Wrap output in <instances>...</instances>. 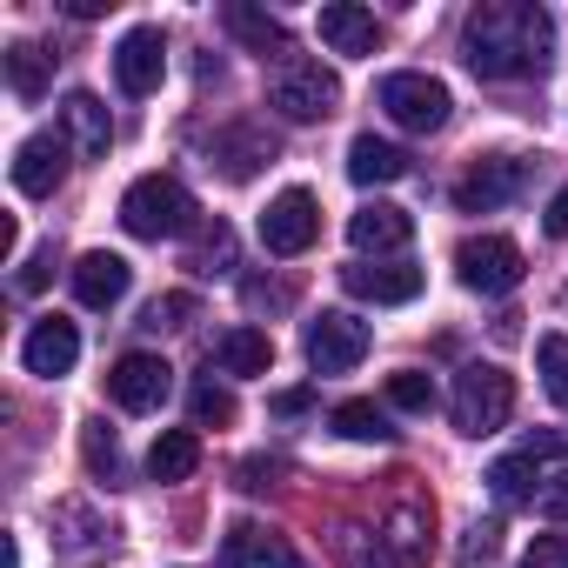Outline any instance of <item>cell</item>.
I'll list each match as a JSON object with an SVG mask.
<instances>
[{
  "mask_svg": "<svg viewBox=\"0 0 568 568\" xmlns=\"http://www.w3.org/2000/svg\"><path fill=\"white\" fill-rule=\"evenodd\" d=\"M548 48H555V21L535 0H481L462 21V61L481 81H528L548 68Z\"/></svg>",
  "mask_w": 568,
  "mask_h": 568,
  "instance_id": "6da1fadb",
  "label": "cell"
},
{
  "mask_svg": "<svg viewBox=\"0 0 568 568\" xmlns=\"http://www.w3.org/2000/svg\"><path fill=\"white\" fill-rule=\"evenodd\" d=\"M194 194L174 181V174H141L128 194H121V227L134 241H181L194 227Z\"/></svg>",
  "mask_w": 568,
  "mask_h": 568,
  "instance_id": "7a4b0ae2",
  "label": "cell"
},
{
  "mask_svg": "<svg viewBox=\"0 0 568 568\" xmlns=\"http://www.w3.org/2000/svg\"><path fill=\"white\" fill-rule=\"evenodd\" d=\"M448 415H455V428L475 435V442L495 435V428H508V415H515V375L495 368V362H468V368L455 375Z\"/></svg>",
  "mask_w": 568,
  "mask_h": 568,
  "instance_id": "3957f363",
  "label": "cell"
},
{
  "mask_svg": "<svg viewBox=\"0 0 568 568\" xmlns=\"http://www.w3.org/2000/svg\"><path fill=\"white\" fill-rule=\"evenodd\" d=\"M267 101H274L281 121H328L342 108V81L322 61H295L288 54V61L274 68V81H267Z\"/></svg>",
  "mask_w": 568,
  "mask_h": 568,
  "instance_id": "277c9868",
  "label": "cell"
},
{
  "mask_svg": "<svg viewBox=\"0 0 568 568\" xmlns=\"http://www.w3.org/2000/svg\"><path fill=\"white\" fill-rule=\"evenodd\" d=\"M375 108L395 121V128H408V134H435V128H448V88L435 81V74H415V68H402V74H382V88H375Z\"/></svg>",
  "mask_w": 568,
  "mask_h": 568,
  "instance_id": "5b68a950",
  "label": "cell"
},
{
  "mask_svg": "<svg viewBox=\"0 0 568 568\" xmlns=\"http://www.w3.org/2000/svg\"><path fill=\"white\" fill-rule=\"evenodd\" d=\"M368 322L362 315H348V308H322L308 328H302V355H308V368L315 375H348V368H362V355H368Z\"/></svg>",
  "mask_w": 568,
  "mask_h": 568,
  "instance_id": "8992f818",
  "label": "cell"
},
{
  "mask_svg": "<svg viewBox=\"0 0 568 568\" xmlns=\"http://www.w3.org/2000/svg\"><path fill=\"white\" fill-rule=\"evenodd\" d=\"M521 247L508 241V234H468L462 247H455V274H462V288H475V295H508V288H521Z\"/></svg>",
  "mask_w": 568,
  "mask_h": 568,
  "instance_id": "52a82bcc",
  "label": "cell"
},
{
  "mask_svg": "<svg viewBox=\"0 0 568 568\" xmlns=\"http://www.w3.org/2000/svg\"><path fill=\"white\" fill-rule=\"evenodd\" d=\"M521 187H528V161H521V154H481V161L455 181V207H462V214H495V207H508Z\"/></svg>",
  "mask_w": 568,
  "mask_h": 568,
  "instance_id": "ba28073f",
  "label": "cell"
},
{
  "mask_svg": "<svg viewBox=\"0 0 568 568\" xmlns=\"http://www.w3.org/2000/svg\"><path fill=\"white\" fill-rule=\"evenodd\" d=\"M315 234H322V207H315L308 187H288V194L267 201V214H261V247H267V254H281V261H288V254H308Z\"/></svg>",
  "mask_w": 568,
  "mask_h": 568,
  "instance_id": "9c48e42d",
  "label": "cell"
},
{
  "mask_svg": "<svg viewBox=\"0 0 568 568\" xmlns=\"http://www.w3.org/2000/svg\"><path fill=\"white\" fill-rule=\"evenodd\" d=\"M108 395H114V408H128V415H154V408L174 395V368H168L161 355L134 348V355H121V362L108 368Z\"/></svg>",
  "mask_w": 568,
  "mask_h": 568,
  "instance_id": "30bf717a",
  "label": "cell"
},
{
  "mask_svg": "<svg viewBox=\"0 0 568 568\" xmlns=\"http://www.w3.org/2000/svg\"><path fill=\"white\" fill-rule=\"evenodd\" d=\"M342 288L355 302H375V308H402L422 295V267L415 261H348L342 267Z\"/></svg>",
  "mask_w": 568,
  "mask_h": 568,
  "instance_id": "8fae6325",
  "label": "cell"
},
{
  "mask_svg": "<svg viewBox=\"0 0 568 568\" xmlns=\"http://www.w3.org/2000/svg\"><path fill=\"white\" fill-rule=\"evenodd\" d=\"M408 241H415V214L395 207V201H368V207L348 214V247H355L362 261H368V254H375V261H382V254H402Z\"/></svg>",
  "mask_w": 568,
  "mask_h": 568,
  "instance_id": "7c38bea8",
  "label": "cell"
},
{
  "mask_svg": "<svg viewBox=\"0 0 568 568\" xmlns=\"http://www.w3.org/2000/svg\"><path fill=\"white\" fill-rule=\"evenodd\" d=\"M161 74H168V41H161V28H128L121 34V48H114V81H121V94H154L161 88Z\"/></svg>",
  "mask_w": 568,
  "mask_h": 568,
  "instance_id": "4fadbf2b",
  "label": "cell"
},
{
  "mask_svg": "<svg viewBox=\"0 0 568 568\" xmlns=\"http://www.w3.org/2000/svg\"><path fill=\"white\" fill-rule=\"evenodd\" d=\"M261 161H274V134H267V128H254V121H227V128H214V141H207V168H221L227 181H254Z\"/></svg>",
  "mask_w": 568,
  "mask_h": 568,
  "instance_id": "5bb4252c",
  "label": "cell"
},
{
  "mask_svg": "<svg viewBox=\"0 0 568 568\" xmlns=\"http://www.w3.org/2000/svg\"><path fill=\"white\" fill-rule=\"evenodd\" d=\"M74 362H81V328H74V322L48 315V322L28 328V342H21V368H28V375L54 382V375H74Z\"/></svg>",
  "mask_w": 568,
  "mask_h": 568,
  "instance_id": "9a60e30c",
  "label": "cell"
},
{
  "mask_svg": "<svg viewBox=\"0 0 568 568\" xmlns=\"http://www.w3.org/2000/svg\"><path fill=\"white\" fill-rule=\"evenodd\" d=\"M61 181H68V141H61V134H28V141L14 148V187H21L28 201H48Z\"/></svg>",
  "mask_w": 568,
  "mask_h": 568,
  "instance_id": "2e32d148",
  "label": "cell"
},
{
  "mask_svg": "<svg viewBox=\"0 0 568 568\" xmlns=\"http://www.w3.org/2000/svg\"><path fill=\"white\" fill-rule=\"evenodd\" d=\"M315 34H322L328 54H348V61H362V54L382 48V21L368 8H355V0H328L322 21H315Z\"/></svg>",
  "mask_w": 568,
  "mask_h": 568,
  "instance_id": "e0dca14e",
  "label": "cell"
},
{
  "mask_svg": "<svg viewBox=\"0 0 568 568\" xmlns=\"http://www.w3.org/2000/svg\"><path fill=\"white\" fill-rule=\"evenodd\" d=\"M128 288H134V267H128L121 254L94 247V254L74 261V302H81V308H114Z\"/></svg>",
  "mask_w": 568,
  "mask_h": 568,
  "instance_id": "ac0fdd59",
  "label": "cell"
},
{
  "mask_svg": "<svg viewBox=\"0 0 568 568\" xmlns=\"http://www.w3.org/2000/svg\"><path fill=\"white\" fill-rule=\"evenodd\" d=\"M221 568H302L295 548L281 541L274 528H254V521H234L221 535Z\"/></svg>",
  "mask_w": 568,
  "mask_h": 568,
  "instance_id": "d6986e66",
  "label": "cell"
},
{
  "mask_svg": "<svg viewBox=\"0 0 568 568\" xmlns=\"http://www.w3.org/2000/svg\"><path fill=\"white\" fill-rule=\"evenodd\" d=\"M221 28L247 48V54H261V61H288V28H281L274 14H261V8H247V0H227V8H221Z\"/></svg>",
  "mask_w": 568,
  "mask_h": 568,
  "instance_id": "ffe728a7",
  "label": "cell"
},
{
  "mask_svg": "<svg viewBox=\"0 0 568 568\" xmlns=\"http://www.w3.org/2000/svg\"><path fill=\"white\" fill-rule=\"evenodd\" d=\"M61 128H68V141H74L81 161H108V148H114V121H108L101 94H68V101H61Z\"/></svg>",
  "mask_w": 568,
  "mask_h": 568,
  "instance_id": "44dd1931",
  "label": "cell"
},
{
  "mask_svg": "<svg viewBox=\"0 0 568 568\" xmlns=\"http://www.w3.org/2000/svg\"><path fill=\"white\" fill-rule=\"evenodd\" d=\"M348 174H355L362 187H388V181L408 174V148L375 141V134H355V141H348Z\"/></svg>",
  "mask_w": 568,
  "mask_h": 568,
  "instance_id": "7402d4cb",
  "label": "cell"
},
{
  "mask_svg": "<svg viewBox=\"0 0 568 568\" xmlns=\"http://www.w3.org/2000/svg\"><path fill=\"white\" fill-rule=\"evenodd\" d=\"M214 368H221V375H267V368H274V342L241 322V328H227V335L214 342Z\"/></svg>",
  "mask_w": 568,
  "mask_h": 568,
  "instance_id": "603a6c76",
  "label": "cell"
},
{
  "mask_svg": "<svg viewBox=\"0 0 568 568\" xmlns=\"http://www.w3.org/2000/svg\"><path fill=\"white\" fill-rule=\"evenodd\" d=\"M201 468V435L194 428H161L154 448H148V475L168 488V481H187Z\"/></svg>",
  "mask_w": 568,
  "mask_h": 568,
  "instance_id": "cb8c5ba5",
  "label": "cell"
},
{
  "mask_svg": "<svg viewBox=\"0 0 568 568\" xmlns=\"http://www.w3.org/2000/svg\"><path fill=\"white\" fill-rule=\"evenodd\" d=\"M488 495H495L501 508H535V495H541V462H528L521 448L501 455V462L488 468Z\"/></svg>",
  "mask_w": 568,
  "mask_h": 568,
  "instance_id": "d4e9b609",
  "label": "cell"
},
{
  "mask_svg": "<svg viewBox=\"0 0 568 568\" xmlns=\"http://www.w3.org/2000/svg\"><path fill=\"white\" fill-rule=\"evenodd\" d=\"M0 61H8V88H14L21 101H41V94L54 88V54H41L34 41H14Z\"/></svg>",
  "mask_w": 568,
  "mask_h": 568,
  "instance_id": "484cf974",
  "label": "cell"
},
{
  "mask_svg": "<svg viewBox=\"0 0 568 568\" xmlns=\"http://www.w3.org/2000/svg\"><path fill=\"white\" fill-rule=\"evenodd\" d=\"M328 422H335L342 442H395V428H388V415H382L375 402H342Z\"/></svg>",
  "mask_w": 568,
  "mask_h": 568,
  "instance_id": "4316f807",
  "label": "cell"
},
{
  "mask_svg": "<svg viewBox=\"0 0 568 568\" xmlns=\"http://www.w3.org/2000/svg\"><path fill=\"white\" fill-rule=\"evenodd\" d=\"M535 368H541L548 402L568 415V335H541V342H535Z\"/></svg>",
  "mask_w": 568,
  "mask_h": 568,
  "instance_id": "83f0119b",
  "label": "cell"
},
{
  "mask_svg": "<svg viewBox=\"0 0 568 568\" xmlns=\"http://www.w3.org/2000/svg\"><path fill=\"white\" fill-rule=\"evenodd\" d=\"M388 408H402V415H435V382H428L422 368H395V375H388Z\"/></svg>",
  "mask_w": 568,
  "mask_h": 568,
  "instance_id": "f1b7e54d",
  "label": "cell"
},
{
  "mask_svg": "<svg viewBox=\"0 0 568 568\" xmlns=\"http://www.w3.org/2000/svg\"><path fill=\"white\" fill-rule=\"evenodd\" d=\"M81 455H88V468H94V481H121V448H114V435H108V422H88L81 428Z\"/></svg>",
  "mask_w": 568,
  "mask_h": 568,
  "instance_id": "f546056e",
  "label": "cell"
},
{
  "mask_svg": "<svg viewBox=\"0 0 568 568\" xmlns=\"http://www.w3.org/2000/svg\"><path fill=\"white\" fill-rule=\"evenodd\" d=\"M187 408H194V428H227V422H234V395L214 388V382H194Z\"/></svg>",
  "mask_w": 568,
  "mask_h": 568,
  "instance_id": "4dcf8cb0",
  "label": "cell"
},
{
  "mask_svg": "<svg viewBox=\"0 0 568 568\" xmlns=\"http://www.w3.org/2000/svg\"><path fill=\"white\" fill-rule=\"evenodd\" d=\"M422 528H428V508H395V521H388V541H395L402 568H415V561H422Z\"/></svg>",
  "mask_w": 568,
  "mask_h": 568,
  "instance_id": "1f68e13d",
  "label": "cell"
},
{
  "mask_svg": "<svg viewBox=\"0 0 568 568\" xmlns=\"http://www.w3.org/2000/svg\"><path fill=\"white\" fill-rule=\"evenodd\" d=\"M187 267H194V274H221V267H234V234L214 221V234H201V247L187 254Z\"/></svg>",
  "mask_w": 568,
  "mask_h": 568,
  "instance_id": "d6a6232c",
  "label": "cell"
},
{
  "mask_svg": "<svg viewBox=\"0 0 568 568\" xmlns=\"http://www.w3.org/2000/svg\"><path fill=\"white\" fill-rule=\"evenodd\" d=\"M495 555H501V521H475V528L462 535V548H455L462 568H481V561H495Z\"/></svg>",
  "mask_w": 568,
  "mask_h": 568,
  "instance_id": "836d02e7",
  "label": "cell"
},
{
  "mask_svg": "<svg viewBox=\"0 0 568 568\" xmlns=\"http://www.w3.org/2000/svg\"><path fill=\"white\" fill-rule=\"evenodd\" d=\"M187 315H194V295H161V302H148L141 328H154V335H161V328H181Z\"/></svg>",
  "mask_w": 568,
  "mask_h": 568,
  "instance_id": "e575fe53",
  "label": "cell"
},
{
  "mask_svg": "<svg viewBox=\"0 0 568 568\" xmlns=\"http://www.w3.org/2000/svg\"><path fill=\"white\" fill-rule=\"evenodd\" d=\"M535 515H548V521H568V468H561V475H541Z\"/></svg>",
  "mask_w": 568,
  "mask_h": 568,
  "instance_id": "d590c367",
  "label": "cell"
},
{
  "mask_svg": "<svg viewBox=\"0 0 568 568\" xmlns=\"http://www.w3.org/2000/svg\"><path fill=\"white\" fill-rule=\"evenodd\" d=\"M54 281V247H41L34 261H21V274H14V295H41Z\"/></svg>",
  "mask_w": 568,
  "mask_h": 568,
  "instance_id": "8d00e7d4",
  "label": "cell"
},
{
  "mask_svg": "<svg viewBox=\"0 0 568 568\" xmlns=\"http://www.w3.org/2000/svg\"><path fill=\"white\" fill-rule=\"evenodd\" d=\"M528 568H568V535H535L528 541Z\"/></svg>",
  "mask_w": 568,
  "mask_h": 568,
  "instance_id": "74e56055",
  "label": "cell"
},
{
  "mask_svg": "<svg viewBox=\"0 0 568 568\" xmlns=\"http://www.w3.org/2000/svg\"><path fill=\"white\" fill-rule=\"evenodd\" d=\"M541 227H548V241H568V187H555V201H548Z\"/></svg>",
  "mask_w": 568,
  "mask_h": 568,
  "instance_id": "f35d334b",
  "label": "cell"
},
{
  "mask_svg": "<svg viewBox=\"0 0 568 568\" xmlns=\"http://www.w3.org/2000/svg\"><path fill=\"white\" fill-rule=\"evenodd\" d=\"M521 455H528V462H548V455H568V435H528V442H521Z\"/></svg>",
  "mask_w": 568,
  "mask_h": 568,
  "instance_id": "ab89813d",
  "label": "cell"
},
{
  "mask_svg": "<svg viewBox=\"0 0 568 568\" xmlns=\"http://www.w3.org/2000/svg\"><path fill=\"white\" fill-rule=\"evenodd\" d=\"M267 408H274V415H308V408H315V395H308V388H281Z\"/></svg>",
  "mask_w": 568,
  "mask_h": 568,
  "instance_id": "60d3db41",
  "label": "cell"
}]
</instances>
